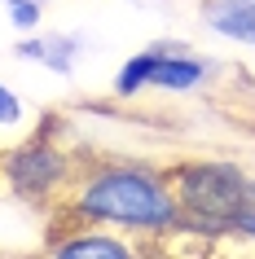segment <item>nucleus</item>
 Wrapping results in <instances>:
<instances>
[{"mask_svg":"<svg viewBox=\"0 0 255 259\" xmlns=\"http://www.w3.org/2000/svg\"><path fill=\"white\" fill-rule=\"evenodd\" d=\"M53 229H115L136 237L180 233V202L167 167L154 163H93L80 167L70 189L53 206Z\"/></svg>","mask_w":255,"mask_h":259,"instance_id":"nucleus-1","label":"nucleus"},{"mask_svg":"<svg viewBox=\"0 0 255 259\" xmlns=\"http://www.w3.org/2000/svg\"><path fill=\"white\" fill-rule=\"evenodd\" d=\"M167 180L180 202V233L220 242L233 237L242 215L255 211V171L233 158H176Z\"/></svg>","mask_w":255,"mask_h":259,"instance_id":"nucleus-2","label":"nucleus"},{"mask_svg":"<svg viewBox=\"0 0 255 259\" xmlns=\"http://www.w3.org/2000/svg\"><path fill=\"white\" fill-rule=\"evenodd\" d=\"M0 171L9 180V189L31 206H57V198L70 189L75 180V158H70L62 145H57L49 132H35L31 141H22L18 150H9L0 158Z\"/></svg>","mask_w":255,"mask_h":259,"instance_id":"nucleus-3","label":"nucleus"},{"mask_svg":"<svg viewBox=\"0 0 255 259\" xmlns=\"http://www.w3.org/2000/svg\"><path fill=\"white\" fill-rule=\"evenodd\" d=\"M159 44H163V53H159V66H154L150 88H163V93H198V88H207L220 75L215 57H202V53H194V49H185V44H176V40H159Z\"/></svg>","mask_w":255,"mask_h":259,"instance_id":"nucleus-4","label":"nucleus"},{"mask_svg":"<svg viewBox=\"0 0 255 259\" xmlns=\"http://www.w3.org/2000/svg\"><path fill=\"white\" fill-rule=\"evenodd\" d=\"M136 242L115 229H62L49 242L44 259H132Z\"/></svg>","mask_w":255,"mask_h":259,"instance_id":"nucleus-5","label":"nucleus"},{"mask_svg":"<svg viewBox=\"0 0 255 259\" xmlns=\"http://www.w3.org/2000/svg\"><path fill=\"white\" fill-rule=\"evenodd\" d=\"M198 22L229 44L255 49V0H198Z\"/></svg>","mask_w":255,"mask_h":259,"instance_id":"nucleus-6","label":"nucleus"},{"mask_svg":"<svg viewBox=\"0 0 255 259\" xmlns=\"http://www.w3.org/2000/svg\"><path fill=\"white\" fill-rule=\"evenodd\" d=\"M18 57L40 62L53 75H70L75 70V57H80V40L75 35H62V31H31V35L18 40Z\"/></svg>","mask_w":255,"mask_h":259,"instance_id":"nucleus-7","label":"nucleus"},{"mask_svg":"<svg viewBox=\"0 0 255 259\" xmlns=\"http://www.w3.org/2000/svg\"><path fill=\"white\" fill-rule=\"evenodd\" d=\"M159 53H163V44H150V49L132 53V57L119 66V75H115V97H119V101H132V97H141V93L150 88L154 66H159Z\"/></svg>","mask_w":255,"mask_h":259,"instance_id":"nucleus-8","label":"nucleus"},{"mask_svg":"<svg viewBox=\"0 0 255 259\" xmlns=\"http://www.w3.org/2000/svg\"><path fill=\"white\" fill-rule=\"evenodd\" d=\"M5 9H9V27H18L22 35L40 31V22H44V5L40 0H9Z\"/></svg>","mask_w":255,"mask_h":259,"instance_id":"nucleus-9","label":"nucleus"},{"mask_svg":"<svg viewBox=\"0 0 255 259\" xmlns=\"http://www.w3.org/2000/svg\"><path fill=\"white\" fill-rule=\"evenodd\" d=\"M22 114H27V110H22V97H18L14 88L0 83V127H18Z\"/></svg>","mask_w":255,"mask_h":259,"instance_id":"nucleus-10","label":"nucleus"},{"mask_svg":"<svg viewBox=\"0 0 255 259\" xmlns=\"http://www.w3.org/2000/svg\"><path fill=\"white\" fill-rule=\"evenodd\" d=\"M233 237H242V242H251V246H255V211H251V215H242V220H238V229H233Z\"/></svg>","mask_w":255,"mask_h":259,"instance_id":"nucleus-11","label":"nucleus"},{"mask_svg":"<svg viewBox=\"0 0 255 259\" xmlns=\"http://www.w3.org/2000/svg\"><path fill=\"white\" fill-rule=\"evenodd\" d=\"M132 259H159V250H150V237H145V246H136Z\"/></svg>","mask_w":255,"mask_h":259,"instance_id":"nucleus-12","label":"nucleus"},{"mask_svg":"<svg viewBox=\"0 0 255 259\" xmlns=\"http://www.w3.org/2000/svg\"><path fill=\"white\" fill-rule=\"evenodd\" d=\"M0 5H9V0H0ZM40 5H53V0H40Z\"/></svg>","mask_w":255,"mask_h":259,"instance_id":"nucleus-13","label":"nucleus"}]
</instances>
